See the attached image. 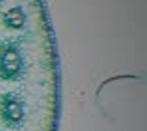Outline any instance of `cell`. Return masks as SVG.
<instances>
[{
    "label": "cell",
    "mask_w": 147,
    "mask_h": 131,
    "mask_svg": "<svg viewBox=\"0 0 147 131\" xmlns=\"http://www.w3.org/2000/svg\"><path fill=\"white\" fill-rule=\"evenodd\" d=\"M20 66H22V60L16 50L8 48V50L0 52V68H2L0 78H14L20 72Z\"/></svg>",
    "instance_id": "6da1fadb"
},
{
    "label": "cell",
    "mask_w": 147,
    "mask_h": 131,
    "mask_svg": "<svg viewBox=\"0 0 147 131\" xmlns=\"http://www.w3.org/2000/svg\"><path fill=\"white\" fill-rule=\"evenodd\" d=\"M4 117H6L8 121H12V123L20 121V119H22V105H20V101H16V99H8V101H6Z\"/></svg>",
    "instance_id": "7a4b0ae2"
},
{
    "label": "cell",
    "mask_w": 147,
    "mask_h": 131,
    "mask_svg": "<svg viewBox=\"0 0 147 131\" xmlns=\"http://www.w3.org/2000/svg\"><path fill=\"white\" fill-rule=\"evenodd\" d=\"M6 24L10 28H22L24 24V14H22V8H12L6 12Z\"/></svg>",
    "instance_id": "3957f363"
},
{
    "label": "cell",
    "mask_w": 147,
    "mask_h": 131,
    "mask_svg": "<svg viewBox=\"0 0 147 131\" xmlns=\"http://www.w3.org/2000/svg\"><path fill=\"white\" fill-rule=\"evenodd\" d=\"M0 2H2V0H0Z\"/></svg>",
    "instance_id": "277c9868"
}]
</instances>
